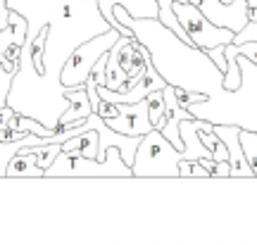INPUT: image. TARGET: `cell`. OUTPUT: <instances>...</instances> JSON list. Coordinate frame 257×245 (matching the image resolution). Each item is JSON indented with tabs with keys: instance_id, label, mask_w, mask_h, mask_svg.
Wrapping results in <instances>:
<instances>
[{
	"instance_id": "1",
	"label": "cell",
	"mask_w": 257,
	"mask_h": 245,
	"mask_svg": "<svg viewBox=\"0 0 257 245\" xmlns=\"http://www.w3.org/2000/svg\"><path fill=\"white\" fill-rule=\"evenodd\" d=\"M114 15L150 50V60L167 83L210 98L224 91V72L202 48L181 41L157 17H134L124 5H114Z\"/></svg>"
},
{
	"instance_id": "2",
	"label": "cell",
	"mask_w": 257,
	"mask_h": 245,
	"mask_svg": "<svg viewBox=\"0 0 257 245\" xmlns=\"http://www.w3.org/2000/svg\"><path fill=\"white\" fill-rule=\"evenodd\" d=\"M179 162H181V150L160 131L153 129L141 138L134 157V176H172L179 179Z\"/></svg>"
},
{
	"instance_id": "3",
	"label": "cell",
	"mask_w": 257,
	"mask_h": 245,
	"mask_svg": "<svg viewBox=\"0 0 257 245\" xmlns=\"http://www.w3.org/2000/svg\"><path fill=\"white\" fill-rule=\"evenodd\" d=\"M124 36L117 29L95 34L88 41H81V46H76L69 53L67 62H64L62 72H60V86L62 88H74V86H86V79L91 76L95 62L100 60L105 53H110L112 46Z\"/></svg>"
},
{
	"instance_id": "4",
	"label": "cell",
	"mask_w": 257,
	"mask_h": 245,
	"mask_svg": "<svg viewBox=\"0 0 257 245\" xmlns=\"http://www.w3.org/2000/svg\"><path fill=\"white\" fill-rule=\"evenodd\" d=\"M46 176H134L131 164L124 162L121 150L117 146L107 150L105 160L98 157H86V155L60 153L55 162L46 169Z\"/></svg>"
},
{
	"instance_id": "5",
	"label": "cell",
	"mask_w": 257,
	"mask_h": 245,
	"mask_svg": "<svg viewBox=\"0 0 257 245\" xmlns=\"http://www.w3.org/2000/svg\"><path fill=\"white\" fill-rule=\"evenodd\" d=\"M174 12L179 17V22H181V27L186 29V34L191 36L195 48L210 50L214 46H229V43H233L236 31H231L226 27H217L214 22H210L202 15L200 8H195L188 0H184V3L174 0Z\"/></svg>"
},
{
	"instance_id": "6",
	"label": "cell",
	"mask_w": 257,
	"mask_h": 245,
	"mask_svg": "<svg viewBox=\"0 0 257 245\" xmlns=\"http://www.w3.org/2000/svg\"><path fill=\"white\" fill-rule=\"evenodd\" d=\"M29 22L19 10H10V27L0 29V62L8 72L17 74L19 69V53L27 43Z\"/></svg>"
},
{
	"instance_id": "7",
	"label": "cell",
	"mask_w": 257,
	"mask_h": 245,
	"mask_svg": "<svg viewBox=\"0 0 257 245\" xmlns=\"http://www.w3.org/2000/svg\"><path fill=\"white\" fill-rule=\"evenodd\" d=\"M121 109L119 117L105 119L114 131L119 134H128V136H146L148 131H153V121L148 114V100L141 102H117Z\"/></svg>"
},
{
	"instance_id": "8",
	"label": "cell",
	"mask_w": 257,
	"mask_h": 245,
	"mask_svg": "<svg viewBox=\"0 0 257 245\" xmlns=\"http://www.w3.org/2000/svg\"><path fill=\"white\" fill-rule=\"evenodd\" d=\"M195 8L202 10V15L214 22L217 27H226L231 31H243L250 22V10H238V8H226L221 0H188Z\"/></svg>"
},
{
	"instance_id": "9",
	"label": "cell",
	"mask_w": 257,
	"mask_h": 245,
	"mask_svg": "<svg viewBox=\"0 0 257 245\" xmlns=\"http://www.w3.org/2000/svg\"><path fill=\"white\" fill-rule=\"evenodd\" d=\"M64 98L69 100V107L60 114L57 124L53 127L55 134H62V131H67L69 127L79 124V121H83V119H88L91 117V112H93V105H91V98H88V88H86V86L64 88Z\"/></svg>"
},
{
	"instance_id": "10",
	"label": "cell",
	"mask_w": 257,
	"mask_h": 245,
	"mask_svg": "<svg viewBox=\"0 0 257 245\" xmlns=\"http://www.w3.org/2000/svg\"><path fill=\"white\" fill-rule=\"evenodd\" d=\"M240 129L243 127H238V124H214V131L219 134V138L226 143V148H229L231 179H233V176H248V179H255V174H252L248 160H245L243 146H240Z\"/></svg>"
},
{
	"instance_id": "11",
	"label": "cell",
	"mask_w": 257,
	"mask_h": 245,
	"mask_svg": "<svg viewBox=\"0 0 257 245\" xmlns=\"http://www.w3.org/2000/svg\"><path fill=\"white\" fill-rule=\"evenodd\" d=\"M5 176L15 179V176H43L46 179V169L38 167V146L22 148L12 155V160L8 162Z\"/></svg>"
},
{
	"instance_id": "12",
	"label": "cell",
	"mask_w": 257,
	"mask_h": 245,
	"mask_svg": "<svg viewBox=\"0 0 257 245\" xmlns=\"http://www.w3.org/2000/svg\"><path fill=\"white\" fill-rule=\"evenodd\" d=\"M148 114H150V121H153V127L160 129L167 124V102H165V88H157L148 95Z\"/></svg>"
},
{
	"instance_id": "13",
	"label": "cell",
	"mask_w": 257,
	"mask_h": 245,
	"mask_svg": "<svg viewBox=\"0 0 257 245\" xmlns=\"http://www.w3.org/2000/svg\"><path fill=\"white\" fill-rule=\"evenodd\" d=\"M105 76H107L105 86H107V88H112V91H119L121 86L128 81V74L121 69L119 57H117V53H114V50H110V53H107V67H105Z\"/></svg>"
},
{
	"instance_id": "14",
	"label": "cell",
	"mask_w": 257,
	"mask_h": 245,
	"mask_svg": "<svg viewBox=\"0 0 257 245\" xmlns=\"http://www.w3.org/2000/svg\"><path fill=\"white\" fill-rule=\"evenodd\" d=\"M114 5H124L134 17H157L160 12L157 0H114Z\"/></svg>"
},
{
	"instance_id": "15",
	"label": "cell",
	"mask_w": 257,
	"mask_h": 245,
	"mask_svg": "<svg viewBox=\"0 0 257 245\" xmlns=\"http://www.w3.org/2000/svg\"><path fill=\"white\" fill-rule=\"evenodd\" d=\"M240 146H243V153H245V160H248L250 169L257 176V131L240 129Z\"/></svg>"
},
{
	"instance_id": "16",
	"label": "cell",
	"mask_w": 257,
	"mask_h": 245,
	"mask_svg": "<svg viewBox=\"0 0 257 245\" xmlns=\"http://www.w3.org/2000/svg\"><path fill=\"white\" fill-rule=\"evenodd\" d=\"M62 153V143H46V146H38V167L48 169L50 164L55 162V157Z\"/></svg>"
},
{
	"instance_id": "17",
	"label": "cell",
	"mask_w": 257,
	"mask_h": 245,
	"mask_svg": "<svg viewBox=\"0 0 257 245\" xmlns=\"http://www.w3.org/2000/svg\"><path fill=\"white\" fill-rule=\"evenodd\" d=\"M226 53L233 55H245L248 60L257 64V41H245V43H229L226 46Z\"/></svg>"
},
{
	"instance_id": "18",
	"label": "cell",
	"mask_w": 257,
	"mask_h": 245,
	"mask_svg": "<svg viewBox=\"0 0 257 245\" xmlns=\"http://www.w3.org/2000/svg\"><path fill=\"white\" fill-rule=\"evenodd\" d=\"M12 79H15V74L8 72L3 62H0V109L8 107V95H10V88H12Z\"/></svg>"
},
{
	"instance_id": "19",
	"label": "cell",
	"mask_w": 257,
	"mask_h": 245,
	"mask_svg": "<svg viewBox=\"0 0 257 245\" xmlns=\"http://www.w3.org/2000/svg\"><path fill=\"white\" fill-rule=\"evenodd\" d=\"M224 48L226 46H214V48H210V50H205V53L214 60V64L219 67L221 72H226V53H224Z\"/></svg>"
},
{
	"instance_id": "20",
	"label": "cell",
	"mask_w": 257,
	"mask_h": 245,
	"mask_svg": "<svg viewBox=\"0 0 257 245\" xmlns=\"http://www.w3.org/2000/svg\"><path fill=\"white\" fill-rule=\"evenodd\" d=\"M212 176H217V179H231V164H229V160H219V162L214 164Z\"/></svg>"
},
{
	"instance_id": "21",
	"label": "cell",
	"mask_w": 257,
	"mask_h": 245,
	"mask_svg": "<svg viewBox=\"0 0 257 245\" xmlns=\"http://www.w3.org/2000/svg\"><path fill=\"white\" fill-rule=\"evenodd\" d=\"M10 27V8L5 0H0V29Z\"/></svg>"
}]
</instances>
